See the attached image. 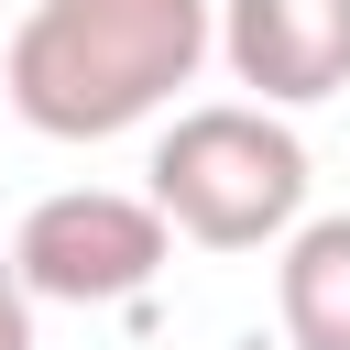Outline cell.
<instances>
[{"label": "cell", "mask_w": 350, "mask_h": 350, "mask_svg": "<svg viewBox=\"0 0 350 350\" xmlns=\"http://www.w3.org/2000/svg\"><path fill=\"white\" fill-rule=\"evenodd\" d=\"M0 350H33V284L11 252H0Z\"/></svg>", "instance_id": "obj_6"}, {"label": "cell", "mask_w": 350, "mask_h": 350, "mask_svg": "<svg viewBox=\"0 0 350 350\" xmlns=\"http://www.w3.org/2000/svg\"><path fill=\"white\" fill-rule=\"evenodd\" d=\"M219 66L262 109H317L350 88V0H219Z\"/></svg>", "instance_id": "obj_4"}, {"label": "cell", "mask_w": 350, "mask_h": 350, "mask_svg": "<svg viewBox=\"0 0 350 350\" xmlns=\"http://www.w3.org/2000/svg\"><path fill=\"white\" fill-rule=\"evenodd\" d=\"M219 55V0H33L0 55V98L44 142H120Z\"/></svg>", "instance_id": "obj_1"}, {"label": "cell", "mask_w": 350, "mask_h": 350, "mask_svg": "<svg viewBox=\"0 0 350 350\" xmlns=\"http://www.w3.org/2000/svg\"><path fill=\"white\" fill-rule=\"evenodd\" d=\"M11 262H22L33 306H131L175 262V219L153 197H120V186H55L22 208Z\"/></svg>", "instance_id": "obj_3"}, {"label": "cell", "mask_w": 350, "mask_h": 350, "mask_svg": "<svg viewBox=\"0 0 350 350\" xmlns=\"http://www.w3.org/2000/svg\"><path fill=\"white\" fill-rule=\"evenodd\" d=\"M153 208L175 219V241L197 252H273L295 219H306V142L284 109L262 98H208V109H175L153 131V164H142Z\"/></svg>", "instance_id": "obj_2"}, {"label": "cell", "mask_w": 350, "mask_h": 350, "mask_svg": "<svg viewBox=\"0 0 350 350\" xmlns=\"http://www.w3.org/2000/svg\"><path fill=\"white\" fill-rule=\"evenodd\" d=\"M273 328L284 350H350V208L273 241Z\"/></svg>", "instance_id": "obj_5"}]
</instances>
